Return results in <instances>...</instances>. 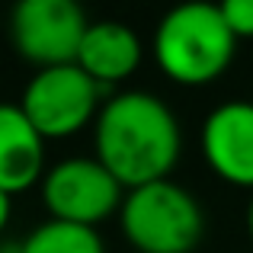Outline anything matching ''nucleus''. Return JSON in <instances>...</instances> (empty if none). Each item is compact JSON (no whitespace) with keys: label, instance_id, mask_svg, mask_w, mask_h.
I'll return each mask as SVG.
<instances>
[{"label":"nucleus","instance_id":"f257e3e1","mask_svg":"<svg viewBox=\"0 0 253 253\" xmlns=\"http://www.w3.org/2000/svg\"><path fill=\"white\" fill-rule=\"evenodd\" d=\"M96 161L122 189L167 179L179 161L183 135L173 109L148 90H122L96 112Z\"/></svg>","mask_w":253,"mask_h":253},{"label":"nucleus","instance_id":"f03ea898","mask_svg":"<svg viewBox=\"0 0 253 253\" xmlns=\"http://www.w3.org/2000/svg\"><path fill=\"white\" fill-rule=\"evenodd\" d=\"M237 48L221 3L189 0L164 13L154 32V58L176 84H209L224 74Z\"/></svg>","mask_w":253,"mask_h":253},{"label":"nucleus","instance_id":"7ed1b4c3","mask_svg":"<svg viewBox=\"0 0 253 253\" xmlns=\"http://www.w3.org/2000/svg\"><path fill=\"white\" fill-rule=\"evenodd\" d=\"M119 211L125 237L141 253H189L205 231L199 199L170 176L128 189Z\"/></svg>","mask_w":253,"mask_h":253},{"label":"nucleus","instance_id":"20e7f679","mask_svg":"<svg viewBox=\"0 0 253 253\" xmlns=\"http://www.w3.org/2000/svg\"><path fill=\"white\" fill-rule=\"evenodd\" d=\"M103 86L81 64H58L36 71L23 90L19 109L42 138H68L99 112Z\"/></svg>","mask_w":253,"mask_h":253},{"label":"nucleus","instance_id":"39448f33","mask_svg":"<svg viewBox=\"0 0 253 253\" xmlns=\"http://www.w3.org/2000/svg\"><path fill=\"white\" fill-rule=\"evenodd\" d=\"M86 26L90 19L74 0H19L10 13L13 45L39 71L74 64Z\"/></svg>","mask_w":253,"mask_h":253},{"label":"nucleus","instance_id":"423d86ee","mask_svg":"<svg viewBox=\"0 0 253 253\" xmlns=\"http://www.w3.org/2000/svg\"><path fill=\"white\" fill-rule=\"evenodd\" d=\"M42 199L51 218L93 228L122 209V183L96 157H68L42 176Z\"/></svg>","mask_w":253,"mask_h":253},{"label":"nucleus","instance_id":"0eeeda50","mask_svg":"<svg viewBox=\"0 0 253 253\" xmlns=\"http://www.w3.org/2000/svg\"><path fill=\"white\" fill-rule=\"evenodd\" d=\"M202 151L221 179L253 186V99H228L205 116Z\"/></svg>","mask_w":253,"mask_h":253},{"label":"nucleus","instance_id":"6e6552de","mask_svg":"<svg viewBox=\"0 0 253 253\" xmlns=\"http://www.w3.org/2000/svg\"><path fill=\"white\" fill-rule=\"evenodd\" d=\"M45 167V138L26 119L19 103H0V189L23 192Z\"/></svg>","mask_w":253,"mask_h":253},{"label":"nucleus","instance_id":"1a4fd4ad","mask_svg":"<svg viewBox=\"0 0 253 253\" xmlns=\"http://www.w3.org/2000/svg\"><path fill=\"white\" fill-rule=\"evenodd\" d=\"M99 86L119 84L141 64V39L131 26L119 19H99L84 32L77 61Z\"/></svg>","mask_w":253,"mask_h":253},{"label":"nucleus","instance_id":"9d476101","mask_svg":"<svg viewBox=\"0 0 253 253\" xmlns=\"http://www.w3.org/2000/svg\"><path fill=\"white\" fill-rule=\"evenodd\" d=\"M19 253H106V250L96 228L48 218L23 241Z\"/></svg>","mask_w":253,"mask_h":253},{"label":"nucleus","instance_id":"9b49d317","mask_svg":"<svg viewBox=\"0 0 253 253\" xmlns=\"http://www.w3.org/2000/svg\"><path fill=\"white\" fill-rule=\"evenodd\" d=\"M221 13L237 39L253 36V0H224Z\"/></svg>","mask_w":253,"mask_h":253},{"label":"nucleus","instance_id":"f8f14e48","mask_svg":"<svg viewBox=\"0 0 253 253\" xmlns=\"http://www.w3.org/2000/svg\"><path fill=\"white\" fill-rule=\"evenodd\" d=\"M6 221H10V192L0 189V231L6 228Z\"/></svg>","mask_w":253,"mask_h":253},{"label":"nucleus","instance_id":"ddd939ff","mask_svg":"<svg viewBox=\"0 0 253 253\" xmlns=\"http://www.w3.org/2000/svg\"><path fill=\"white\" fill-rule=\"evenodd\" d=\"M247 228H250V241H253V199H250V209H247Z\"/></svg>","mask_w":253,"mask_h":253}]
</instances>
